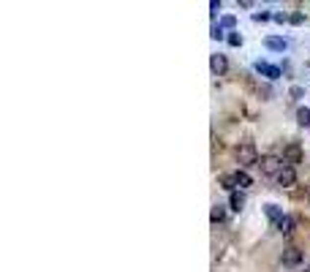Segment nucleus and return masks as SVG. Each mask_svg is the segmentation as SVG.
Masks as SVG:
<instances>
[{
  "label": "nucleus",
  "mask_w": 310,
  "mask_h": 272,
  "mask_svg": "<svg viewBox=\"0 0 310 272\" xmlns=\"http://www.w3.org/2000/svg\"><path fill=\"white\" fill-rule=\"evenodd\" d=\"M286 166L283 158H278V155H261L258 158V169H261L264 177H278V172Z\"/></svg>",
  "instance_id": "f257e3e1"
},
{
  "label": "nucleus",
  "mask_w": 310,
  "mask_h": 272,
  "mask_svg": "<svg viewBox=\"0 0 310 272\" xmlns=\"http://www.w3.org/2000/svg\"><path fill=\"white\" fill-rule=\"evenodd\" d=\"M237 161L248 169V166H258V153H256V144L253 142H242L237 147Z\"/></svg>",
  "instance_id": "f03ea898"
},
{
  "label": "nucleus",
  "mask_w": 310,
  "mask_h": 272,
  "mask_svg": "<svg viewBox=\"0 0 310 272\" xmlns=\"http://www.w3.org/2000/svg\"><path fill=\"white\" fill-rule=\"evenodd\" d=\"M275 180H278L280 188H291V185L297 182V172H294V166H291V164H286L283 169L278 172V177H275Z\"/></svg>",
  "instance_id": "7ed1b4c3"
},
{
  "label": "nucleus",
  "mask_w": 310,
  "mask_h": 272,
  "mask_svg": "<svg viewBox=\"0 0 310 272\" xmlns=\"http://www.w3.org/2000/svg\"><path fill=\"white\" fill-rule=\"evenodd\" d=\"M210 68H212V74H215V77H223V74L229 71V60H226V55L215 52V55L210 57Z\"/></svg>",
  "instance_id": "20e7f679"
},
{
  "label": "nucleus",
  "mask_w": 310,
  "mask_h": 272,
  "mask_svg": "<svg viewBox=\"0 0 310 272\" xmlns=\"http://www.w3.org/2000/svg\"><path fill=\"white\" fill-rule=\"evenodd\" d=\"M302 264V251L297 248H286L283 251V267H300Z\"/></svg>",
  "instance_id": "39448f33"
},
{
  "label": "nucleus",
  "mask_w": 310,
  "mask_h": 272,
  "mask_svg": "<svg viewBox=\"0 0 310 272\" xmlns=\"http://www.w3.org/2000/svg\"><path fill=\"white\" fill-rule=\"evenodd\" d=\"M253 68L261 74V77H267V79H278L280 77V68L278 66H269V63H264V60H256Z\"/></svg>",
  "instance_id": "423d86ee"
},
{
  "label": "nucleus",
  "mask_w": 310,
  "mask_h": 272,
  "mask_svg": "<svg viewBox=\"0 0 310 272\" xmlns=\"http://www.w3.org/2000/svg\"><path fill=\"white\" fill-rule=\"evenodd\" d=\"M272 226H275V229H278V231H280V234H286V237H289V234H291V231H294V218H291V215H286V212H283V215H280V218H278V221H275V223H272Z\"/></svg>",
  "instance_id": "0eeeda50"
},
{
  "label": "nucleus",
  "mask_w": 310,
  "mask_h": 272,
  "mask_svg": "<svg viewBox=\"0 0 310 272\" xmlns=\"http://www.w3.org/2000/svg\"><path fill=\"white\" fill-rule=\"evenodd\" d=\"M264 46L272 49V52H286V49H289V41L280 38V36H267V38H264Z\"/></svg>",
  "instance_id": "6e6552de"
},
{
  "label": "nucleus",
  "mask_w": 310,
  "mask_h": 272,
  "mask_svg": "<svg viewBox=\"0 0 310 272\" xmlns=\"http://www.w3.org/2000/svg\"><path fill=\"white\" fill-rule=\"evenodd\" d=\"M229 207H232L234 212H239L245 207V193L242 190H232V193H229Z\"/></svg>",
  "instance_id": "1a4fd4ad"
},
{
  "label": "nucleus",
  "mask_w": 310,
  "mask_h": 272,
  "mask_svg": "<svg viewBox=\"0 0 310 272\" xmlns=\"http://www.w3.org/2000/svg\"><path fill=\"white\" fill-rule=\"evenodd\" d=\"M210 221H212V223H223V221H226V204H212Z\"/></svg>",
  "instance_id": "9d476101"
},
{
  "label": "nucleus",
  "mask_w": 310,
  "mask_h": 272,
  "mask_svg": "<svg viewBox=\"0 0 310 272\" xmlns=\"http://www.w3.org/2000/svg\"><path fill=\"white\" fill-rule=\"evenodd\" d=\"M234 177H237V185H239V190H242V188H250V185H253V180H250V175H248L245 169L234 172Z\"/></svg>",
  "instance_id": "9b49d317"
},
{
  "label": "nucleus",
  "mask_w": 310,
  "mask_h": 272,
  "mask_svg": "<svg viewBox=\"0 0 310 272\" xmlns=\"http://www.w3.org/2000/svg\"><path fill=\"white\" fill-rule=\"evenodd\" d=\"M297 123H300L302 128H310V109H308V106H300V109H297Z\"/></svg>",
  "instance_id": "f8f14e48"
},
{
  "label": "nucleus",
  "mask_w": 310,
  "mask_h": 272,
  "mask_svg": "<svg viewBox=\"0 0 310 272\" xmlns=\"http://www.w3.org/2000/svg\"><path fill=\"white\" fill-rule=\"evenodd\" d=\"M264 215H267V218H269V221H272V223H275V221H278V218H280V215H283V210H280V207H278V204H267V207H264Z\"/></svg>",
  "instance_id": "ddd939ff"
},
{
  "label": "nucleus",
  "mask_w": 310,
  "mask_h": 272,
  "mask_svg": "<svg viewBox=\"0 0 310 272\" xmlns=\"http://www.w3.org/2000/svg\"><path fill=\"white\" fill-rule=\"evenodd\" d=\"M221 185H223V188L229 190V193L239 188V185H237V177H234V175H223V177H221Z\"/></svg>",
  "instance_id": "4468645a"
},
{
  "label": "nucleus",
  "mask_w": 310,
  "mask_h": 272,
  "mask_svg": "<svg viewBox=\"0 0 310 272\" xmlns=\"http://www.w3.org/2000/svg\"><path fill=\"white\" fill-rule=\"evenodd\" d=\"M286 155H289L291 164H297V161H300V147H297V144H291V147L286 150ZM289 161H286V164H289Z\"/></svg>",
  "instance_id": "2eb2a0df"
},
{
  "label": "nucleus",
  "mask_w": 310,
  "mask_h": 272,
  "mask_svg": "<svg viewBox=\"0 0 310 272\" xmlns=\"http://www.w3.org/2000/svg\"><path fill=\"white\" fill-rule=\"evenodd\" d=\"M234 25H237L234 16H221V27H223V30H234Z\"/></svg>",
  "instance_id": "dca6fc26"
},
{
  "label": "nucleus",
  "mask_w": 310,
  "mask_h": 272,
  "mask_svg": "<svg viewBox=\"0 0 310 272\" xmlns=\"http://www.w3.org/2000/svg\"><path fill=\"white\" fill-rule=\"evenodd\" d=\"M226 41H229V46H242V36L239 33H229Z\"/></svg>",
  "instance_id": "f3484780"
},
{
  "label": "nucleus",
  "mask_w": 310,
  "mask_h": 272,
  "mask_svg": "<svg viewBox=\"0 0 310 272\" xmlns=\"http://www.w3.org/2000/svg\"><path fill=\"white\" fill-rule=\"evenodd\" d=\"M210 36L215 38V41H221V38L226 36V33H223V27H221V25H215V27H212V33H210Z\"/></svg>",
  "instance_id": "a211bd4d"
},
{
  "label": "nucleus",
  "mask_w": 310,
  "mask_h": 272,
  "mask_svg": "<svg viewBox=\"0 0 310 272\" xmlns=\"http://www.w3.org/2000/svg\"><path fill=\"white\" fill-rule=\"evenodd\" d=\"M267 19H272V14H267V11H261V14H253V22H267Z\"/></svg>",
  "instance_id": "6ab92c4d"
},
{
  "label": "nucleus",
  "mask_w": 310,
  "mask_h": 272,
  "mask_svg": "<svg viewBox=\"0 0 310 272\" xmlns=\"http://www.w3.org/2000/svg\"><path fill=\"white\" fill-rule=\"evenodd\" d=\"M210 11H212V16L221 14V0H210Z\"/></svg>",
  "instance_id": "aec40b11"
},
{
  "label": "nucleus",
  "mask_w": 310,
  "mask_h": 272,
  "mask_svg": "<svg viewBox=\"0 0 310 272\" xmlns=\"http://www.w3.org/2000/svg\"><path fill=\"white\" fill-rule=\"evenodd\" d=\"M272 19L278 22V25H283V22H291V16L289 14H272Z\"/></svg>",
  "instance_id": "412c9836"
},
{
  "label": "nucleus",
  "mask_w": 310,
  "mask_h": 272,
  "mask_svg": "<svg viewBox=\"0 0 310 272\" xmlns=\"http://www.w3.org/2000/svg\"><path fill=\"white\" fill-rule=\"evenodd\" d=\"M305 95V88H300V85H294V88H291V98H302Z\"/></svg>",
  "instance_id": "4be33fe9"
},
{
  "label": "nucleus",
  "mask_w": 310,
  "mask_h": 272,
  "mask_svg": "<svg viewBox=\"0 0 310 272\" xmlns=\"http://www.w3.org/2000/svg\"><path fill=\"white\" fill-rule=\"evenodd\" d=\"M302 22H305V16H302V14H291V25H302Z\"/></svg>",
  "instance_id": "5701e85b"
},
{
  "label": "nucleus",
  "mask_w": 310,
  "mask_h": 272,
  "mask_svg": "<svg viewBox=\"0 0 310 272\" xmlns=\"http://www.w3.org/2000/svg\"><path fill=\"white\" fill-rule=\"evenodd\" d=\"M253 3H256V0H237V5H239V8H250Z\"/></svg>",
  "instance_id": "b1692460"
},
{
  "label": "nucleus",
  "mask_w": 310,
  "mask_h": 272,
  "mask_svg": "<svg viewBox=\"0 0 310 272\" xmlns=\"http://www.w3.org/2000/svg\"><path fill=\"white\" fill-rule=\"evenodd\" d=\"M305 272H310V267H305Z\"/></svg>",
  "instance_id": "393cba45"
},
{
  "label": "nucleus",
  "mask_w": 310,
  "mask_h": 272,
  "mask_svg": "<svg viewBox=\"0 0 310 272\" xmlns=\"http://www.w3.org/2000/svg\"><path fill=\"white\" fill-rule=\"evenodd\" d=\"M308 68H310V60H308Z\"/></svg>",
  "instance_id": "a878e982"
}]
</instances>
